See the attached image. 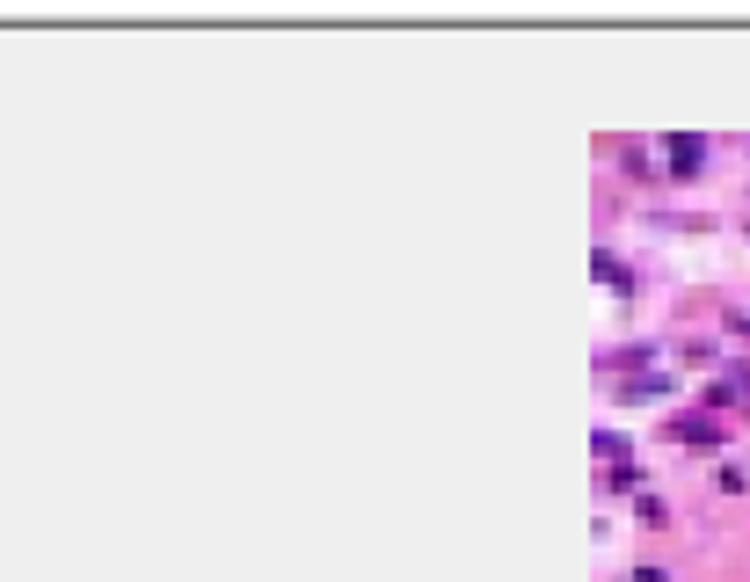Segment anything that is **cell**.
<instances>
[{
    "instance_id": "cell-10",
    "label": "cell",
    "mask_w": 750,
    "mask_h": 582,
    "mask_svg": "<svg viewBox=\"0 0 750 582\" xmlns=\"http://www.w3.org/2000/svg\"><path fill=\"white\" fill-rule=\"evenodd\" d=\"M634 582H671V575H663V568H634Z\"/></svg>"
},
{
    "instance_id": "cell-6",
    "label": "cell",
    "mask_w": 750,
    "mask_h": 582,
    "mask_svg": "<svg viewBox=\"0 0 750 582\" xmlns=\"http://www.w3.org/2000/svg\"><path fill=\"white\" fill-rule=\"evenodd\" d=\"M663 387H671V379H655V371H641V379H627V401H655Z\"/></svg>"
},
{
    "instance_id": "cell-2",
    "label": "cell",
    "mask_w": 750,
    "mask_h": 582,
    "mask_svg": "<svg viewBox=\"0 0 750 582\" xmlns=\"http://www.w3.org/2000/svg\"><path fill=\"white\" fill-rule=\"evenodd\" d=\"M663 436H671V444H700V452H714L728 430L714 422V415H692V408H685V415H671V422H663Z\"/></svg>"
},
{
    "instance_id": "cell-7",
    "label": "cell",
    "mask_w": 750,
    "mask_h": 582,
    "mask_svg": "<svg viewBox=\"0 0 750 582\" xmlns=\"http://www.w3.org/2000/svg\"><path fill=\"white\" fill-rule=\"evenodd\" d=\"M649 357H655V342H627V350H620V364H627V371H649Z\"/></svg>"
},
{
    "instance_id": "cell-3",
    "label": "cell",
    "mask_w": 750,
    "mask_h": 582,
    "mask_svg": "<svg viewBox=\"0 0 750 582\" xmlns=\"http://www.w3.org/2000/svg\"><path fill=\"white\" fill-rule=\"evenodd\" d=\"M590 452H598L605 466H634V444L620 430H598V436H590Z\"/></svg>"
},
{
    "instance_id": "cell-9",
    "label": "cell",
    "mask_w": 750,
    "mask_h": 582,
    "mask_svg": "<svg viewBox=\"0 0 750 582\" xmlns=\"http://www.w3.org/2000/svg\"><path fill=\"white\" fill-rule=\"evenodd\" d=\"M722 320H728V328H736V336H750V314H743V306H728Z\"/></svg>"
},
{
    "instance_id": "cell-8",
    "label": "cell",
    "mask_w": 750,
    "mask_h": 582,
    "mask_svg": "<svg viewBox=\"0 0 750 582\" xmlns=\"http://www.w3.org/2000/svg\"><path fill=\"white\" fill-rule=\"evenodd\" d=\"M598 481H605V488H641V466H605Z\"/></svg>"
},
{
    "instance_id": "cell-1",
    "label": "cell",
    "mask_w": 750,
    "mask_h": 582,
    "mask_svg": "<svg viewBox=\"0 0 750 582\" xmlns=\"http://www.w3.org/2000/svg\"><path fill=\"white\" fill-rule=\"evenodd\" d=\"M663 168H671V182H692V175L707 168V139L700 131H671V139H663Z\"/></svg>"
},
{
    "instance_id": "cell-4",
    "label": "cell",
    "mask_w": 750,
    "mask_h": 582,
    "mask_svg": "<svg viewBox=\"0 0 750 582\" xmlns=\"http://www.w3.org/2000/svg\"><path fill=\"white\" fill-rule=\"evenodd\" d=\"M590 269H598V277H605L612 291H634V269L620 263V255H612V248H598V255H590Z\"/></svg>"
},
{
    "instance_id": "cell-5",
    "label": "cell",
    "mask_w": 750,
    "mask_h": 582,
    "mask_svg": "<svg viewBox=\"0 0 750 582\" xmlns=\"http://www.w3.org/2000/svg\"><path fill=\"white\" fill-rule=\"evenodd\" d=\"M620 161H627V175H641V182H655V153H649V146H620Z\"/></svg>"
}]
</instances>
